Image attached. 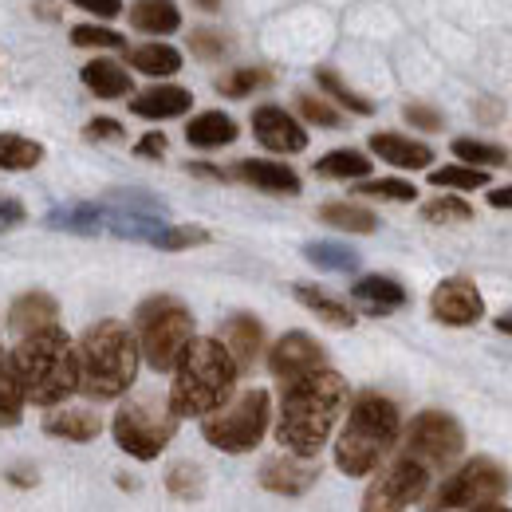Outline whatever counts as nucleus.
Listing matches in <instances>:
<instances>
[{
  "mask_svg": "<svg viewBox=\"0 0 512 512\" xmlns=\"http://www.w3.org/2000/svg\"><path fill=\"white\" fill-rule=\"evenodd\" d=\"M4 481L16 485V489H32V485H36V469H32V465H16V469L4 473Z\"/></svg>",
  "mask_w": 512,
  "mask_h": 512,
  "instance_id": "8fccbe9b",
  "label": "nucleus"
},
{
  "mask_svg": "<svg viewBox=\"0 0 512 512\" xmlns=\"http://www.w3.org/2000/svg\"><path fill=\"white\" fill-rule=\"evenodd\" d=\"M134 154H138V158H162V154H166V134H158V130L142 134L138 146H134Z\"/></svg>",
  "mask_w": 512,
  "mask_h": 512,
  "instance_id": "de8ad7c7",
  "label": "nucleus"
},
{
  "mask_svg": "<svg viewBox=\"0 0 512 512\" xmlns=\"http://www.w3.org/2000/svg\"><path fill=\"white\" fill-rule=\"evenodd\" d=\"M186 142L197 146V150H221V146L237 142V123L225 111H201L186 127Z\"/></svg>",
  "mask_w": 512,
  "mask_h": 512,
  "instance_id": "5701e85b",
  "label": "nucleus"
},
{
  "mask_svg": "<svg viewBox=\"0 0 512 512\" xmlns=\"http://www.w3.org/2000/svg\"><path fill=\"white\" fill-rule=\"evenodd\" d=\"M71 4H79L83 12H91L99 20H115L123 12V0H71Z\"/></svg>",
  "mask_w": 512,
  "mask_h": 512,
  "instance_id": "49530a36",
  "label": "nucleus"
},
{
  "mask_svg": "<svg viewBox=\"0 0 512 512\" xmlns=\"http://www.w3.org/2000/svg\"><path fill=\"white\" fill-rule=\"evenodd\" d=\"M292 296H296L312 316H320L327 327H355V312H351L347 304H339L331 292L316 288V284H296Z\"/></svg>",
  "mask_w": 512,
  "mask_h": 512,
  "instance_id": "393cba45",
  "label": "nucleus"
},
{
  "mask_svg": "<svg viewBox=\"0 0 512 512\" xmlns=\"http://www.w3.org/2000/svg\"><path fill=\"white\" fill-rule=\"evenodd\" d=\"M406 123L418 130H430V134L446 127V119H442L434 107H422V103H410V107H406Z\"/></svg>",
  "mask_w": 512,
  "mask_h": 512,
  "instance_id": "a18cd8bd",
  "label": "nucleus"
},
{
  "mask_svg": "<svg viewBox=\"0 0 512 512\" xmlns=\"http://www.w3.org/2000/svg\"><path fill=\"white\" fill-rule=\"evenodd\" d=\"M193 4H197L201 12H217V8H221V0H193Z\"/></svg>",
  "mask_w": 512,
  "mask_h": 512,
  "instance_id": "5fc2aeb1",
  "label": "nucleus"
},
{
  "mask_svg": "<svg viewBox=\"0 0 512 512\" xmlns=\"http://www.w3.org/2000/svg\"><path fill=\"white\" fill-rule=\"evenodd\" d=\"M127 130H123V123L119 119H91L87 127H83V138L87 142H119Z\"/></svg>",
  "mask_w": 512,
  "mask_h": 512,
  "instance_id": "c03bdc74",
  "label": "nucleus"
},
{
  "mask_svg": "<svg viewBox=\"0 0 512 512\" xmlns=\"http://www.w3.org/2000/svg\"><path fill=\"white\" fill-rule=\"evenodd\" d=\"M304 256H308L312 264H320V268H335V272H351V268H359V253H355V249H347V245H335V241L308 245Z\"/></svg>",
  "mask_w": 512,
  "mask_h": 512,
  "instance_id": "58836bf2",
  "label": "nucleus"
},
{
  "mask_svg": "<svg viewBox=\"0 0 512 512\" xmlns=\"http://www.w3.org/2000/svg\"><path fill=\"white\" fill-rule=\"evenodd\" d=\"M166 489H170L178 501H197L201 489H205V473H201L193 461H174L170 473H166Z\"/></svg>",
  "mask_w": 512,
  "mask_h": 512,
  "instance_id": "c9c22d12",
  "label": "nucleus"
},
{
  "mask_svg": "<svg viewBox=\"0 0 512 512\" xmlns=\"http://www.w3.org/2000/svg\"><path fill=\"white\" fill-rule=\"evenodd\" d=\"M296 107H300V115H304L312 127H343L339 107H335V103H327V99H316V95H296Z\"/></svg>",
  "mask_w": 512,
  "mask_h": 512,
  "instance_id": "a19ab883",
  "label": "nucleus"
},
{
  "mask_svg": "<svg viewBox=\"0 0 512 512\" xmlns=\"http://www.w3.org/2000/svg\"><path fill=\"white\" fill-rule=\"evenodd\" d=\"M268 422H272L268 390H245L201 418V438L221 453H249L264 442Z\"/></svg>",
  "mask_w": 512,
  "mask_h": 512,
  "instance_id": "0eeeda50",
  "label": "nucleus"
},
{
  "mask_svg": "<svg viewBox=\"0 0 512 512\" xmlns=\"http://www.w3.org/2000/svg\"><path fill=\"white\" fill-rule=\"evenodd\" d=\"M24 221V205L16 197H0V229H12Z\"/></svg>",
  "mask_w": 512,
  "mask_h": 512,
  "instance_id": "09e8293b",
  "label": "nucleus"
},
{
  "mask_svg": "<svg viewBox=\"0 0 512 512\" xmlns=\"http://www.w3.org/2000/svg\"><path fill=\"white\" fill-rule=\"evenodd\" d=\"M186 170H190V174H197V178H217V182H221V178H225V174H221V170H217V166H205V162H190V166H186Z\"/></svg>",
  "mask_w": 512,
  "mask_h": 512,
  "instance_id": "603ef678",
  "label": "nucleus"
},
{
  "mask_svg": "<svg viewBox=\"0 0 512 512\" xmlns=\"http://www.w3.org/2000/svg\"><path fill=\"white\" fill-rule=\"evenodd\" d=\"M56 320H60V304L48 292H24L8 308V327L20 335H36L44 327H56Z\"/></svg>",
  "mask_w": 512,
  "mask_h": 512,
  "instance_id": "aec40b11",
  "label": "nucleus"
},
{
  "mask_svg": "<svg viewBox=\"0 0 512 512\" xmlns=\"http://www.w3.org/2000/svg\"><path fill=\"white\" fill-rule=\"evenodd\" d=\"M12 363L24 386V402L56 410L79 390V355L64 327H44L36 335H24L20 347L12 351Z\"/></svg>",
  "mask_w": 512,
  "mask_h": 512,
  "instance_id": "f03ea898",
  "label": "nucleus"
},
{
  "mask_svg": "<svg viewBox=\"0 0 512 512\" xmlns=\"http://www.w3.org/2000/svg\"><path fill=\"white\" fill-rule=\"evenodd\" d=\"M469 512H512V509H505V505L497 501V505H477V509H469Z\"/></svg>",
  "mask_w": 512,
  "mask_h": 512,
  "instance_id": "6e6d98bb",
  "label": "nucleus"
},
{
  "mask_svg": "<svg viewBox=\"0 0 512 512\" xmlns=\"http://www.w3.org/2000/svg\"><path fill=\"white\" fill-rule=\"evenodd\" d=\"M237 375L241 371L221 339H193L182 363L174 367V386H170L174 418H205L217 406H225L233 398Z\"/></svg>",
  "mask_w": 512,
  "mask_h": 512,
  "instance_id": "20e7f679",
  "label": "nucleus"
},
{
  "mask_svg": "<svg viewBox=\"0 0 512 512\" xmlns=\"http://www.w3.org/2000/svg\"><path fill=\"white\" fill-rule=\"evenodd\" d=\"M320 221L339 229V233H375L379 229V217L363 205H351V201H331L320 205Z\"/></svg>",
  "mask_w": 512,
  "mask_h": 512,
  "instance_id": "bb28decb",
  "label": "nucleus"
},
{
  "mask_svg": "<svg viewBox=\"0 0 512 512\" xmlns=\"http://www.w3.org/2000/svg\"><path fill=\"white\" fill-rule=\"evenodd\" d=\"M461 453H465V430L446 410H422L402 434V457L430 469V477L453 469Z\"/></svg>",
  "mask_w": 512,
  "mask_h": 512,
  "instance_id": "9d476101",
  "label": "nucleus"
},
{
  "mask_svg": "<svg viewBox=\"0 0 512 512\" xmlns=\"http://www.w3.org/2000/svg\"><path fill=\"white\" fill-rule=\"evenodd\" d=\"M430 186H442V190H485L489 186V174L485 170H473V166H442V170H430Z\"/></svg>",
  "mask_w": 512,
  "mask_h": 512,
  "instance_id": "f704fd0d",
  "label": "nucleus"
},
{
  "mask_svg": "<svg viewBox=\"0 0 512 512\" xmlns=\"http://www.w3.org/2000/svg\"><path fill=\"white\" fill-rule=\"evenodd\" d=\"M453 158L461 166H473V170H489V166H505L509 154L493 142H481V138H453Z\"/></svg>",
  "mask_w": 512,
  "mask_h": 512,
  "instance_id": "2f4dec72",
  "label": "nucleus"
},
{
  "mask_svg": "<svg viewBox=\"0 0 512 512\" xmlns=\"http://www.w3.org/2000/svg\"><path fill=\"white\" fill-rule=\"evenodd\" d=\"M351 296L371 316H386V312H394V308L406 304V288L398 280H390V276H363V280H355L351 284Z\"/></svg>",
  "mask_w": 512,
  "mask_h": 512,
  "instance_id": "4be33fe9",
  "label": "nucleus"
},
{
  "mask_svg": "<svg viewBox=\"0 0 512 512\" xmlns=\"http://www.w3.org/2000/svg\"><path fill=\"white\" fill-rule=\"evenodd\" d=\"M489 205H493V209H512V186L489 190Z\"/></svg>",
  "mask_w": 512,
  "mask_h": 512,
  "instance_id": "3c124183",
  "label": "nucleus"
},
{
  "mask_svg": "<svg viewBox=\"0 0 512 512\" xmlns=\"http://www.w3.org/2000/svg\"><path fill=\"white\" fill-rule=\"evenodd\" d=\"M422 217L430 225H461V221L473 217V209H469L465 197H434V201L422 205Z\"/></svg>",
  "mask_w": 512,
  "mask_h": 512,
  "instance_id": "4c0bfd02",
  "label": "nucleus"
},
{
  "mask_svg": "<svg viewBox=\"0 0 512 512\" xmlns=\"http://www.w3.org/2000/svg\"><path fill=\"white\" fill-rule=\"evenodd\" d=\"M174 430H178V418L170 410V398H130L119 406L115 422H111V434L123 453H130L134 461H154L162 449L174 442Z\"/></svg>",
  "mask_w": 512,
  "mask_h": 512,
  "instance_id": "6e6552de",
  "label": "nucleus"
},
{
  "mask_svg": "<svg viewBox=\"0 0 512 512\" xmlns=\"http://www.w3.org/2000/svg\"><path fill=\"white\" fill-rule=\"evenodd\" d=\"M130 24L146 36H170L182 28V12L174 0H134L130 4Z\"/></svg>",
  "mask_w": 512,
  "mask_h": 512,
  "instance_id": "b1692460",
  "label": "nucleus"
},
{
  "mask_svg": "<svg viewBox=\"0 0 512 512\" xmlns=\"http://www.w3.org/2000/svg\"><path fill=\"white\" fill-rule=\"evenodd\" d=\"M75 355H79V390L87 398H119L138 379L142 351L127 323L103 320L87 327Z\"/></svg>",
  "mask_w": 512,
  "mask_h": 512,
  "instance_id": "39448f33",
  "label": "nucleus"
},
{
  "mask_svg": "<svg viewBox=\"0 0 512 512\" xmlns=\"http://www.w3.org/2000/svg\"><path fill=\"white\" fill-rule=\"evenodd\" d=\"M190 48L197 60H221L229 52V40L221 32H213V28H197L190 36Z\"/></svg>",
  "mask_w": 512,
  "mask_h": 512,
  "instance_id": "37998d69",
  "label": "nucleus"
},
{
  "mask_svg": "<svg viewBox=\"0 0 512 512\" xmlns=\"http://www.w3.org/2000/svg\"><path fill=\"white\" fill-rule=\"evenodd\" d=\"M71 44L75 48H123L127 40L103 24H79V28H71Z\"/></svg>",
  "mask_w": 512,
  "mask_h": 512,
  "instance_id": "79ce46f5",
  "label": "nucleus"
},
{
  "mask_svg": "<svg viewBox=\"0 0 512 512\" xmlns=\"http://www.w3.org/2000/svg\"><path fill=\"white\" fill-rule=\"evenodd\" d=\"M44 430L52 438H64V442H95L103 422L95 410H83V406H56L48 418H44Z\"/></svg>",
  "mask_w": 512,
  "mask_h": 512,
  "instance_id": "412c9836",
  "label": "nucleus"
},
{
  "mask_svg": "<svg viewBox=\"0 0 512 512\" xmlns=\"http://www.w3.org/2000/svg\"><path fill=\"white\" fill-rule=\"evenodd\" d=\"M268 83H272V71H264V67H237V71L217 79V91L225 99H245V95H253V91L268 87Z\"/></svg>",
  "mask_w": 512,
  "mask_h": 512,
  "instance_id": "72a5a7b5",
  "label": "nucleus"
},
{
  "mask_svg": "<svg viewBox=\"0 0 512 512\" xmlns=\"http://www.w3.org/2000/svg\"><path fill=\"white\" fill-rule=\"evenodd\" d=\"M505 493H509V473L493 457H473L461 469H453L434 493H426L422 509L426 512L477 509V505H497Z\"/></svg>",
  "mask_w": 512,
  "mask_h": 512,
  "instance_id": "1a4fd4ad",
  "label": "nucleus"
},
{
  "mask_svg": "<svg viewBox=\"0 0 512 512\" xmlns=\"http://www.w3.org/2000/svg\"><path fill=\"white\" fill-rule=\"evenodd\" d=\"M32 8H36V16H40V20H60V12H56V0H36Z\"/></svg>",
  "mask_w": 512,
  "mask_h": 512,
  "instance_id": "864d4df0",
  "label": "nucleus"
},
{
  "mask_svg": "<svg viewBox=\"0 0 512 512\" xmlns=\"http://www.w3.org/2000/svg\"><path fill=\"white\" fill-rule=\"evenodd\" d=\"M320 178H339V182H367L371 178V158L359 150H331L316 162Z\"/></svg>",
  "mask_w": 512,
  "mask_h": 512,
  "instance_id": "cd10ccee",
  "label": "nucleus"
},
{
  "mask_svg": "<svg viewBox=\"0 0 512 512\" xmlns=\"http://www.w3.org/2000/svg\"><path fill=\"white\" fill-rule=\"evenodd\" d=\"M83 83L95 99H123L130 95V75L115 60H91L83 67Z\"/></svg>",
  "mask_w": 512,
  "mask_h": 512,
  "instance_id": "a878e982",
  "label": "nucleus"
},
{
  "mask_svg": "<svg viewBox=\"0 0 512 512\" xmlns=\"http://www.w3.org/2000/svg\"><path fill=\"white\" fill-rule=\"evenodd\" d=\"M343 406H347V383L331 367L284 386L280 418H276V442L296 457H316L327 446Z\"/></svg>",
  "mask_w": 512,
  "mask_h": 512,
  "instance_id": "f257e3e1",
  "label": "nucleus"
},
{
  "mask_svg": "<svg viewBox=\"0 0 512 512\" xmlns=\"http://www.w3.org/2000/svg\"><path fill=\"white\" fill-rule=\"evenodd\" d=\"M355 193L379 197V201H414L418 197L414 182H406V178H367V182H355Z\"/></svg>",
  "mask_w": 512,
  "mask_h": 512,
  "instance_id": "e433bc0d",
  "label": "nucleus"
},
{
  "mask_svg": "<svg viewBox=\"0 0 512 512\" xmlns=\"http://www.w3.org/2000/svg\"><path fill=\"white\" fill-rule=\"evenodd\" d=\"M253 134L256 142L272 154H300L308 146V130L300 127L284 107H256Z\"/></svg>",
  "mask_w": 512,
  "mask_h": 512,
  "instance_id": "4468645a",
  "label": "nucleus"
},
{
  "mask_svg": "<svg viewBox=\"0 0 512 512\" xmlns=\"http://www.w3.org/2000/svg\"><path fill=\"white\" fill-rule=\"evenodd\" d=\"M323 367H327V351H323L312 335H304V331L280 335L276 347L268 351V371H272V379L280 386L300 383V379L316 375Z\"/></svg>",
  "mask_w": 512,
  "mask_h": 512,
  "instance_id": "f8f14e48",
  "label": "nucleus"
},
{
  "mask_svg": "<svg viewBox=\"0 0 512 512\" xmlns=\"http://www.w3.org/2000/svg\"><path fill=\"white\" fill-rule=\"evenodd\" d=\"M320 469L308 461V457H272L260 465V485L268 493H280V497H300L316 485Z\"/></svg>",
  "mask_w": 512,
  "mask_h": 512,
  "instance_id": "2eb2a0df",
  "label": "nucleus"
},
{
  "mask_svg": "<svg viewBox=\"0 0 512 512\" xmlns=\"http://www.w3.org/2000/svg\"><path fill=\"white\" fill-rule=\"evenodd\" d=\"M426 493H430V469H422L418 461L398 453L383 473L371 481L359 512H406L410 505L426 501Z\"/></svg>",
  "mask_w": 512,
  "mask_h": 512,
  "instance_id": "9b49d317",
  "label": "nucleus"
},
{
  "mask_svg": "<svg viewBox=\"0 0 512 512\" xmlns=\"http://www.w3.org/2000/svg\"><path fill=\"white\" fill-rule=\"evenodd\" d=\"M316 79H320V87L327 91V99H331V103H339V107H347L351 115H371V111H375V103H371L367 95L351 91V87H347L331 67H320V71H316Z\"/></svg>",
  "mask_w": 512,
  "mask_h": 512,
  "instance_id": "473e14b6",
  "label": "nucleus"
},
{
  "mask_svg": "<svg viewBox=\"0 0 512 512\" xmlns=\"http://www.w3.org/2000/svg\"><path fill=\"white\" fill-rule=\"evenodd\" d=\"M221 343L233 355L237 371H249L256 359H260V351H264V323L256 320V316H249V312H237V316H229L225 327H221Z\"/></svg>",
  "mask_w": 512,
  "mask_h": 512,
  "instance_id": "f3484780",
  "label": "nucleus"
},
{
  "mask_svg": "<svg viewBox=\"0 0 512 512\" xmlns=\"http://www.w3.org/2000/svg\"><path fill=\"white\" fill-rule=\"evenodd\" d=\"M233 178H241L245 186L264 193H284V197L300 193V174L292 166H284V162H272V158H245V162H237Z\"/></svg>",
  "mask_w": 512,
  "mask_h": 512,
  "instance_id": "a211bd4d",
  "label": "nucleus"
},
{
  "mask_svg": "<svg viewBox=\"0 0 512 512\" xmlns=\"http://www.w3.org/2000/svg\"><path fill=\"white\" fill-rule=\"evenodd\" d=\"M20 410H24V386H20L12 355L0 347V426H16Z\"/></svg>",
  "mask_w": 512,
  "mask_h": 512,
  "instance_id": "c756f323",
  "label": "nucleus"
},
{
  "mask_svg": "<svg viewBox=\"0 0 512 512\" xmlns=\"http://www.w3.org/2000/svg\"><path fill=\"white\" fill-rule=\"evenodd\" d=\"M205 241H209V233H205V229H197V225L158 229V233L150 237V245H154V249H166V253H178V249H197V245H205Z\"/></svg>",
  "mask_w": 512,
  "mask_h": 512,
  "instance_id": "ea45409f",
  "label": "nucleus"
},
{
  "mask_svg": "<svg viewBox=\"0 0 512 512\" xmlns=\"http://www.w3.org/2000/svg\"><path fill=\"white\" fill-rule=\"evenodd\" d=\"M127 60L142 75H178L182 71V52L170 44H138L127 52Z\"/></svg>",
  "mask_w": 512,
  "mask_h": 512,
  "instance_id": "c85d7f7f",
  "label": "nucleus"
},
{
  "mask_svg": "<svg viewBox=\"0 0 512 512\" xmlns=\"http://www.w3.org/2000/svg\"><path fill=\"white\" fill-rule=\"evenodd\" d=\"M371 154H379L383 162L398 166V170H426V166H434V146H426L418 138H406V134H394V130L371 134Z\"/></svg>",
  "mask_w": 512,
  "mask_h": 512,
  "instance_id": "6ab92c4d",
  "label": "nucleus"
},
{
  "mask_svg": "<svg viewBox=\"0 0 512 512\" xmlns=\"http://www.w3.org/2000/svg\"><path fill=\"white\" fill-rule=\"evenodd\" d=\"M134 339H138V351L150 363V371L170 375L182 363V355L190 351V343L197 339L190 308L182 300H174V296L142 300L138 312H134Z\"/></svg>",
  "mask_w": 512,
  "mask_h": 512,
  "instance_id": "423d86ee",
  "label": "nucleus"
},
{
  "mask_svg": "<svg viewBox=\"0 0 512 512\" xmlns=\"http://www.w3.org/2000/svg\"><path fill=\"white\" fill-rule=\"evenodd\" d=\"M398 438H402L398 406L386 394H379V390H363L351 402L347 422H343L339 442H335V465H339V473H347V477L375 473Z\"/></svg>",
  "mask_w": 512,
  "mask_h": 512,
  "instance_id": "7ed1b4c3",
  "label": "nucleus"
},
{
  "mask_svg": "<svg viewBox=\"0 0 512 512\" xmlns=\"http://www.w3.org/2000/svg\"><path fill=\"white\" fill-rule=\"evenodd\" d=\"M193 107V95L178 83H158V87H146L130 99V111L138 119H150V123H166V119H182Z\"/></svg>",
  "mask_w": 512,
  "mask_h": 512,
  "instance_id": "dca6fc26",
  "label": "nucleus"
},
{
  "mask_svg": "<svg viewBox=\"0 0 512 512\" xmlns=\"http://www.w3.org/2000/svg\"><path fill=\"white\" fill-rule=\"evenodd\" d=\"M44 162V146L24 134H0V170H32Z\"/></svg>",
  "mask_w": 512,
  "mask_h": 512,
  "instance_id": "7c9ffc66",
  "label": "nucleus"
},
{
  "mask_svg": "<svg viewBox=\"0 0 512 512\" xmlns=\"http://www.w3.org/2000/svg\"><path fill=\"white\" fill-rule=\"evenodd\" d=\"M430 316L446 327H469L485 316V300L469 276H449L430 296Z\"/></svg>",
  "mask_w": 512,
  "mask_h": 512,
  "instance_id": "ddd939ff",
  "label": "nucleus"
}]
</instances>
